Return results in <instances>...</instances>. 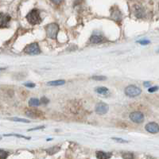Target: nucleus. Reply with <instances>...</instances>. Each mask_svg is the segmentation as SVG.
<instances>
[{
    "instance_id": "1",
    "label": "nucleus",
    "mask_w": 159,
    "mask_h": 159,
    "mask_svg": "<svg viewBox=\"0 0 159 159\" xmlns=\"http://www.w3.org/2000/svg\"><path fill=\"white\" fill-rule=\"evenodd\" d=\"M30 24L31 25H38L42 22V18L40 16V11L37 9H34L28 13V15L25 16Z\"/></svg>"
},
{
    "instance_id": "2",
    "label": "nucleus",
    "mask_w": 159,
    "mask_h": 159,
    "mask_svg": "<svg viewBox=\"0 0 159 159\" xmlns=\"http://www.w3.org/2000/svg\"><path fill=\"white\" fill-rule=\"evenodd\" d=\"M46 34L49 38L52 39H57L58 31H59V25L56 23L49 24L46 26Z\"/></svg>"
},
{
    "instance_id": "3",
    "label": "nucleus",
    "mask_w": 159,
    "mask_h": 159,
    "mask_svg": "<svg viewBox=\"0 0 159 159\" xmlns=\"http://www.w3.org/2000/svg\"><path fill=\"white\" fill-rule=\"evenodd\" d=\"M125 94L130 97H135L141 94V89L135 85H129L125 89Z\"/></svg>"
},
{
    "instance_id": "4",
    "label": "nucleus",
    "mask_w": 159,
    "mask_h": 159,
    "mask_svg": "<svg viewBox=\"0 0 159 159\" xmlns=\"http://www.w3.org/2000/svg\"><path fill=\"white\" fill-rule=\"evenodd\" d=\"M24 52L30 55H36L41 52V49L38 43H32L25 48Z\"/></svg>"
},
{
    "instance_id": "5",
    "label": "nucleus",
    "mask_w": 159,
    "mask_h": 159,
    "mask_svg": "<svg viewBox=\"0 0 159 159\" xmlns=\"http://www.w3.org/2000/svg\"><path fill=\"white\" fill-rule=\"evenodd\" d=\"M11 18L7 14L1 13L0 14V28H5L9 26V23L11 22Z\"/></svg>"
},
{
    "instance_id": "6",
    "label": "nucleus",
    "mask_w": 159,
    "mask_h": 159,
    "mask_svg": "<svg viewBox=\"0 0 159 159\" xmlns=\"http://www.w3.org/2000/svg\"><path fill=\"white\" fill-rule=\"evenodd\" d=\"M130 119H131V121L134 122V123H141L144 121V116L142 112L134 111L130 113Z\"/></svg>"
},
{
    "instance_id": "7",
    "label": "nucleus",
    "mask_w": 159,
    "mask_h": 159,
    "mask_svg": "<svg viewBox=\"0 0 159 159\" xmlns=\"http://www.w3.org/2000/svg\"><path fill=\"white\" fill-rule=\"evenodd\" d=\"M109 107L107 103L100 102V103H97L96 106V112L99 115H104L106 114L108 111Z\"/></svg>"
},
{
    "instance_id": "8",
    "label": "nucleus",
    "mask_w": 159,
    "mask_h": 159,
    "mask_svg": "<svg viewBox=\"0 0 159 159\" xmlns=\"http://www.w3.org/2000/svg\"><path fill=\"white\" fill-rule=\"evenodd\" d=\"M146 130L148 132H150V133H152V134H156V133L158 132L159 127L157 123H150L146 125Z\"/></svg>"
},
{
    "instance_id": "9",
    "label": "nucleus",
    "mask_w": 159,
    "mask_h": 159,
    "mask_svg": "<svg viewBox=\"0 0 159 159\" xmlns=\"http://www.w3.org/2000/svg\"><path fill=\"white\" fill-rule=\"evenodd\" d=\"M103 39H104V38H103L102 36H99V35H93V36L90 38V43L92 44L100 43V42H103Z\"/></svg>"
},
{
    "instance_id": "10",
    "label": "nucleus",
    "mask_w": 159,
    "mask_h": 159,
    "mask_svg": "<svg viewBox=\"0 0 159 159\" xmlns=\"http://www.w3.org/2000/svg\"><path fill=\"white\" fill-rule=\"evenodd\" d=\"M96 157L98 158H110L111 157V154L110 153H106V152L99 151L96 153Z\"/></svg>"
},
{
    "instance_id": "11",
    "label": "nucleus",
    "mask_w": 159,
    "mask_h": 159,
    "mask_svg": "<svg viewBox=\"0 0 159 159\" xmlns=\"http://www.w3.org/2000/svg\"><path fill=\"white\" fill-rule=\"evenodd\" d=\"M65 84V80H53V81L48 82L47 85L49 86H60V85H63Z\"/></svg>"
},
{
    "instance_id": "12",
    "label": "nucleus",
    "mask_w": 159,
    "mask_h": 159,
    "mask_svg": "<svg viewBox=\"0 0 159 159\" xmlns=\"http://www.w3.org/2000/svg\"><path fill=\"white\" fill-rule=\"evenodd\" d=\"M40 104H41L40 100L37 98H32L29 100V105L30 107H38Z\"/></svg>"
},
{
    "instance_id": "13",
    "label": "nucleus",
    "mask_w": 159,
    "mask_h": 159,
    "mask_svg": "<svg viewBox=\"0 0 159 159\" xmlns=\"http://www.w3.org/2000/svg\"><path fill=\"white\" fill-rule=\"evenodd\" d=\"M96 91L98 92V93H99V94H101V95H106L109 92L108 89H107V88H105V87L97 88V89H96Z\"/></svg>"
},
{
    "instance_id": "14",
    "label": "nucleus",
    "mask_w": 159,
    "mask_h": 159,
    "mask_svg": "<svg viewBox=\"0 0 159 159\" xmlns=\"http://www.w3.org/2000/svg\"><path fill=\"white\" fill-rule=\"evenodd\" d=\"M10 120H12V121L15 122H22V123H30L29 120L24 119H20V118H10Z\"/></svg>"
},
{
    "instance_id": "15",
    "label": "nucleus",
    "mask_w": 159,
    "mask_h": 159,
    "mask_svg": "<svg viewBox=\"0 0 159 159\" xmlns=\"http://www.w3.org/2000/svg\"><path fill=\"white\" fill-rule=\"evenodd\" d=\"M8 157L7 152L4 151L2 150H0V158H6Z\"/></svg>"
},
{
    "instance_id": "16",
    "label": "nucleus",
    "mask_w": 159,
    "mask_h": 159,
    "mask_svg": "<svg viewBox=\"0 0 159 159\" xmlns=\"http://www.w3.org/2000/svg\"><path fill=\"white\" fill-rule=\"evenodd\" d=\"M92 79L95 80H106V77H105V76H92Z\"/></svg>"
},
{
    "instance_id": "17",
    "label": "nucleus",
    "mask_w": 159,
    "mask_h": 159,
    "mask_svg": "<svg viewBox=\"0 0 159 159\" xmlns=\"http://www.w3.org/2000/svg\"><path fill=\"white\" fill-rule=\"evenodd\" d=\"M49 99H47V98H45V97H42V99H40V103H44V104H45V103H49Z\"/></svg>"
},
{
    "instance_id": "18",
    "label": "nucleus",
    "mask_w": 159,
    "mask_h": 159,
    "mask_svg": "<svg viewBox=\"0 0 159 159\" xmlns=\"http://www.w3.org/2000/svg\"><path fill=\"white\" fill-rule=\"evenodd\" d=\"M5 136H16V137L18 138H22V139H30V138L25 137V136H22V135H18V134H5Z\"/></svg>"
},
{
    "instance_id": "19",
    "label": "nucleus",
    "mask_w": 159,
    "mask_h": 159,
    "mask_svg": "<svg viewBox=\"0 0 159 159\" xmlns=\"http://www.w3.org/2000/svg\"><path fill=\"white\" fill-rule=\"evenodd\" d=\"M139 44L141 45H147V44L150 43V41H147V40H142V41H139Z\"/></svg>"
},
{
    "instance_id": "20",
    "label": "nucleus",
    "mask_w": 159,
    "mask_h": 159,
    "mask_svg": "<svg viewBox=\"0 0 159 159\" xmlns=\"http://www.w3.org/2000/svg\"><path fill=\"white\" fill-rule=\"evenodd\" d=\"M113 139H114V140H116V141L119 142V143H127V141H125V140H123V139H117V138H113Z\"/></svg>"
},
{
    "instance_id": "21",
    "label": "nucleus",
    "mask_w": 159,
    "mask_h": 159,
    "mask_svg": "<svg viewBox=\"0 0 159 159\" xmlns=\"http://www.w3.org/2000/svg\"><path fill=\"white\" fill-rule=\"evenodd\" d=\"M25 86H26V87L28 88H34L35 87V84L33 83H25Z\"/></svg>"
},
{
    "instance_id": "22",
    "label": "nucleus",
    "mask_w": 159,
    "mask_h": 159,
    "mask_svg": "<svg viewBox=\"0 0 159 159\" xmlns=\"http://www.w3.org/2000/svg\"><path fill=\"white\" fill-rule=\"evenodd\" d=\"M157 89H158V88L157 87H154V88H150V89H149V92H155V91H157Z\"/></svg>"
},
{
    "instance_id": "23",
    "label": "nucleus",
    "mask_w": 159,
    "mask_h": 159,
    "mask_svg": "<svg viewBox=\"0 0 159 159\" xmlns=\"http://www.w3.org/2000/svg\"><path fill=\"white\" fill-rule=\"evenodd\" d=\"M51 1L55 4H60L62 1H63V0H51Z\"/></svg>"
},
{
    "instance_id": "24",
    "label": "nucleus",
    "mask_w": 159,
    "mask_h": 159,
    "mask_svg": "<svg viewBox=\"0 0 159 159\" xmlns=\"http://www.w3.org/2000/svg\"><path fill=\"white\" fill-rule=\"evenodd\" d=\"M44 127H36V128L34 129H30V130H29L30 131H32V130H39V129H43Z\"/></svg>"
},
{
    "instance_id": "25",
    "label": "nucleus",
    "mask_w": 159,
    "mask_h": 159,
    "mask_svg": "<svg viewBox=\"0 0 159 159\" xmlns=\"http://www.w3.org/2000/svg\"><path fill=\"white\" fill-rule=\"evenodd\" d=\"M144 86H145V87H150V83H145Z\"/></svg>"
}]
</instances>
